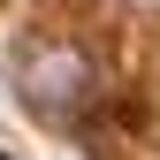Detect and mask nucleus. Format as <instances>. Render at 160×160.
Masks as SVG:
<instances>
[{"label":"nucleus","instance_id":"1","mask_svg":"<svg viewBox=\"0 0 160 160\" xmlns=\"http://www.w3.org/2000/svg\"><path fill=\"white\" fill-rule=\"evenodd\" d=\"M92 53L76 46V38H53V31H38L15 46V99H23V114L31 122H46V130H76L92 114Z\"/></svg>","mask_w":160,"mask_h":160},{"label":"nucleus","instance_id":"2","mask_svg":"<svg viewBox=\"0 0 160 160\" xmlns=\"http://www.w3.org/2000/svg\"><path fill=\"white\" fill-rule=\"evenodd\" d=\"M0 160H15V152H8V145H0Z\"/></svg>","mask_w":160,"mask_h":160}]
</instances>
